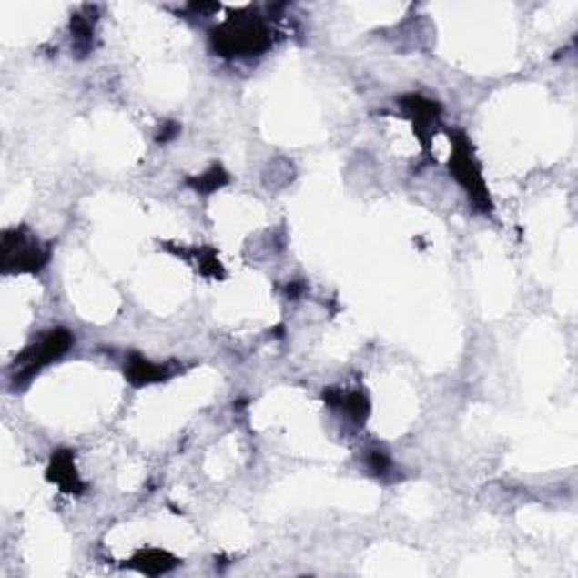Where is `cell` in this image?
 Instances as JSON below:
<instances>
[{"instance_id":"1","label":"cell","mask_w":578,"mask_h":578,"mask_svg":"<svg viewBox=\"0 0 578 578\" xmlns=\"http://www.w3.org/2000/svg\"><path fill=\"white\" fill-rule=\"evenodd\" d=\"M213 50L222 57H253L271 46V32L265 21L253 14H238L210 32Z\"/></svg>"},{"instance_id":"2","label":"cell","mask_w":578,"mask_h":578,"mask_svg":"<svg viewBox=\"0 0 578 578\" xmlns=\"http://www.w3.org/2000/svg\"><path fill=\"white\" fill-rule=\"evenodd\" d=\"M452 140V154H450V174L457 178L459 186L463 188L465 195L470 197L474 208L483 215H492V199L491 190H488L486 181H483L482 167H479L477 158H474L472 143L463 131H454L450 134Z\"/></svg>"},{"instance_id":"3","label":"cell","mask_w":578,"mask_h":578,"mask_svg":"<svg viewBox=\"0 0 578 578\" xmlns=\"http://www.w3.org/2000/svg\"><path fill=\"white\" fill-rule=\"evenodd\" d=\"M50 260V247L41 244L25 227L5 231L0 242V269L5 274H36Z\"/></svg>"},{"instance_id":"4","label":"cell","mask_w":578,"mask_h":578,"mask_svg":"<svg viewBox=\"0 0 578 578\" xmlns=\"http://www.w3.org/2000/svg\"><path fill=\"white\" fill-rule=\"evenodd\" d=\"M75 344V337L66 328H55L46 332L39 341L30 344L21 355L16 357L12 366V384L14 387H25L41 369L53 364L55 360L64 357Z\"/></svg>"},{"instance_id":"5","label":"cell","mask_w":578,"mask_h":578,"mask_svg":"<svg viewBox=\"0 0 578 578\" xmlns=\"http://www.w3.org/2000/svg\"><path fill=\"white\" fill-rule=\"evenodd\" d=\"M402 114H405L413 125V134L421 138L422 147L430 149V138L436 129V122L441 117V105L434 100H427V97L416 96V93H409V96L401 97Z\"/></svg>"},{"instance_id":"6","label":"cell","mask_w":578,"mask_h":578,"mask_svg":"<svg viewBox=\"0 0 578 578\" xmlns=\"http://www.w3.org/2000/svg\"><path fill=\"white\" fill-rule=\"evenodd\" d=\"M50 483L59 486V491L70 492V495H77L84 491V483L79 479L77 468H75V454L73 450H57L50 459L48 472H46Z\"/></svg>"},{"instance_id":"7","label":"cell","mask_w":578,"mask_h":578,"mask_svg":"<svg viewBox=\"0 0 578 578\" xmlns=\"http://www.w3.org/2000/svg\"><path fill=\"white\" fill-rule=\"evenodd\" d=\"M125 378L131 387H147V384L166 382L170 378L166 366H158L154 361L145 360L138 352H131L125 364Z\"/></svg>"},{"instance_id":"8","label":"cell","mask_w":578,"mask_h":578,"mask_svg":"<svg viewBox=\"0 0 578 578\" xmlns=\"http://www.w3.org/2000/svg\"><path fill=\"white\" fill-rule=\"evenodd\" d=\"M177 565V558H174L172 553L163 552V549H143V552H138L129 561V567H134L140 574L147 576L167 574V572H172Z\"/></svg>"},{"instance_id":"9","label":"cell","mask_w":578,"mask_h":578,"mask_svg":"<svg viewBox=\"0 0 578 578\" xmlns=\"http://www.w3.org/2000/svg\"><path fill=\"white\" fill-rule=\"evenodd\" d=\"M323 401H326L328 405L346 411L355 422H364L366 416H369V409H370L369 398H366V393L361 391L337 393L332 391V389H328V391H323Z\"/></svg>"},{"instance_id":"10","label":"cell","mask_w":578,"mask_h":578,"mask_svg":"<svg viewBox=\"0 0 578 578\" xmlns=\"http://www.w3.org/2000/svg\"><path fill=\"white\" fill-rule=\"evenodd\" d=\"M93 25H96V18H91L88 7L84 9V14H75L73 21H70V35H73V48L79 57H86L93 48Z\"/></svg>"},{"instance_id":"11","label":"cell","mask_w":578,"mask_h":578,"mask_svg":"<svg viewBox=\"0 0 578 578\" xmlns=\"http://www.w3.org/2000/svg\"><path fill=\"white\" fill-rule=\"evenodd\" d=\"M228 178H231L228 177V172L224 170L219 163H213V166H210L206 172H201L199 177L188 178V186L195 188V190L201 192V195H213L215 190H219L222 186H227Z\"/></svg>"},{"instance_id":"12","label":"cell","mask_w":578,"mask_h":578,"mask_svg":"<svg viewBox=\"0 0 578 578\" xmlns=\"http://www.w3.org/2000/svg\"><path fill=\"white\" fill-rule=\"evenodd\" d=\"M389 465H391V461H389L387 452H382V450H370V452H369V468L373 470L375 474H384L389 470Z\"/></svg>"},{"instance_id":"13","label":"cell","mask_w":578,"mask_h":578,"mask_svg":"<svg viewBox=\"0 0 578 578\" xmlns=\"http://www.w3.org/2000/svg\"><path fill=\"white\" fill-rule=\"evenodd\" d=\"M177 134H178V125H174V122H167L166 127H161V131H158L157 140H158V143H170V140Z\"/></svg>"}]
</instances>
